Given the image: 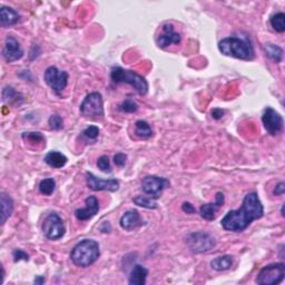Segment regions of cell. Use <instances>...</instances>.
<instances>
[{"instance_id": "6da1fadb", "label": "cell", "mask_w": 285, "mask_h": 285, "mask_svg": "<svg viewBox=\"0 0 285 285\" xmlns=\"http://www.w3.org/2000/svg\"><path fill=\"white\" fill-rule=\"evenodd\" d=\"M264 207L255 192L246 194L241 207L229 211L222 219V226L228 232H243L256 219L262 218Z\"/></svg>"}, {"instance_id": "7a4b0ae2", "label": "cell", "mask_w": 285, "mask_h": 285, "mask_svg": "<svg viewBox=\"0 0 285 285\" xmlns=\"http://www.w3.org/2000/svg\"><path fill=\"white\" fill-rule=\"evenodd\" d=\"M101 256V247L94 239H84L75 245L72 249L71 258L73 263L79 267H88Z\"/></svg>"}, {"instance_id": "3957f363", "label": "cell", "mask_w": 285, "mask_h": 285, "mask_svg": "<svg viewBox=\"0 0 285 285\" xmlns=\"http://www.w3.org/2000/svg\"><path fill=\"white\" fill-rule=\"evenodd\" d=\"M218 49L225 56L234 57L243 61H252L255 57L253 46L245 39L227 37L218 43Z\"/></svg>"}, {"instance_id": "277c9868", "label": "cell", "mask_w": 285, "mask_h": 285, "mask_svg": "<svg viewBox=\"0 0 285 285\" xmlns=\"http://www.w3.org/2000/svg\"><path fill=\"white\" fill-rule=\"evenodd\" d=\"M111 78L115 84L125 83L131 85L139 95H146L148 92V83L141 75L136 74L129 69L122 67H114L111 72Z\"/></svg>"}, {"instance_id": "5b68a950", "label": "cell", "mask_w": 285, "mask_h": 285, "mask_svg": "<svg viewBox=\"0 0 285 285\" xmlns=\"http://www.w3.org/2000/svg\"><path fill=\"white\" fill-rule=\"evenodd\" d=\"M186 244L195 254L207 253L215 247L216 241L212 234L207 232H194L187 235Z\"/></svg>"}, {"instance_id": "8992f818", "label": "cell", "mask_w": 285, "mask_h": 285, "mask_svg": "<svg viewBox=\"0 0 285 285\" xmlns=\"http://www.w3.org/2000/svg\"><path fill=\"white\" fill-rule=\"evenodd\" d=\"M285 276L284 263H273L264 266L258 272L256 283L261 285H275L281 283Z\"/></svg>"}, {"instance_id": "52a82bcc", "label": "cell", "mask_w": 285, "mask_h": 285, "mask_svg": "<svg viewBox=\"0 0 285 285\" xmlns=\"http://www.w3.org/2000/svg\"><path fill=\"white\" fill-rule=\"evenodd\" d=\"M81 113L83 116L87 118H103L104 117V102L102 95L94 92L88 94L85 97L84 102L81 105Z\"/></svg>"}, {"instance_id": "ba28073f", "label": "cell", "mask_w": 285, "mask_h": 285, "mask_svg": "<svg viewBox=\"0 0 285 285\" xmlns=\"http://www.w3.org/2000/svg\"><path fill=\"white\" fill-rule=\"evenodd\" d=\"M43 232L45 236L51 241H57L64 236L66 228H65L63 219L57 213H51L45 218L43 223Z\"/></svg>"}, {"instance_id": "9c48e42d", "label": "cell", "mask_w": 285, "mask_h": 285, "mask_svg": "<svg viewBox=\"0 0 285 285\" xmlns=\"http://www.w3.org/2000/svg\"><path fill=\"white\" fill-rule=\"evenodd\" d=\"M44 78L48 86L58 95L66 88L68 83V74L54 66L46 69Z\"/></svg>"}, {"instance_id": "30bf717a", "label": "cell", "mask_w": 285, "mask_h": 285, "mask_svg": "<svg viewBox=\"0 0 285 285\" xmlns=\"http://www.w3.org/2000/svg\"><path fill=\"white\" fill-rule=\"evenodd\" d=\"M171 183L167 178L158 177L152 175V176H146L142 182L143 192L155 199L161 197L162 192L165 188H167Z\"/></svg>"}, {"instance_id": "8fae6325", "label": "cell", "mask_w": 285, "mask_h": 285, "mask_svg": "<svg viewBox=\"0 0 285 285\" xmlns=\"http://www.w3.org/2000/svg\"><path fill=\"white\" fill-rule=\"evenodd\" d=\"M262 122L266 132L272 135V136H276V135L281 134L283 132L284 122L281 115L273 108L267 107L265 108L262 116Z\"/></svg>"}, {"instance_id": "7c38bea8", "label": "cell", "mask_w": 285, "mask_h": 285, "mask_svg": "<svg viewBox=\"0 0 285 285\" xmlns=\"http://www.w3.org/2000/svg\"><path fill=\"white\" fill-rule=\"evenodd\" d=\"M86 182L87 186L95 192H116L119 189V182L116 178L103 179L96 177L92 173H86Z\"/></svg>"}, {"instance_id": "4fadbf2b", "label": "cell", "mask_w": 285, "mask_h": 285, "mask_svg": "<svg viewBox=\"0 0 285 285\" xmlns=\"http://www.w3.org/2000/svg\"><path fill=\"white\" fill-rule=\"evenodd\" d=\"M24 56V51L21 44L13 36H7L3 49V57L8 63L17 62Z\"/></svg>"}, {"instance_id": "5bb4252c", "label": "cell", "mask_w": 285, "mask_h": 285, "mask_svg": "<svg viewBox=\"0 0 285 285\" xmlns=\"http://www.w3.org/2000/svg\"><path fill=\"white\" fill-rule=\"evenodd\" d=\"M182 41L181 35L174 31L172 24H165L162 27V33L157 38V44L161 48H166L171 45H178Z\"/></svg>"}, {"instance_id": "9a60e30c", "label": "cell", "mask_w": 285, "mask_h": 285, "mask_svg": "<svg viewBox=\"0 0 285 285\" xmlns=\"http://www.w3.org/2000/svg\"><path fill=\"white\" fill-rule=\"evenodd\" d=\"M224 201H225L224 194L221 192L216 193L215 202L202 205V207L199 208V214H201V216L204 219H206V221H214L217 216L218 209L223 206Z\"/></svg>"}, {"instance_id": "2e32d148", "label": "cell", "mask_w": 285, "mask_h": 285, "mask_svg": "<svg viewBox=\"0 0 285 285\" xmlns=\"http://www.w3.org/2000/svg\"><path fill=\"white\" fill-rule=\"evenodd\" d=\"M84 208H77L75 211V216L79 221H88L93 218L99 211V202L96 196H88L85 201Z\"/></svg>"}, {"instance_id": "e0dca14e", "label": "cell", "mask_w": 285, "mask_h": 285, "mask_svg": "<svg viewBox=\"0 0 285 285\" xmlns=\"http://www.w3.org/2000/svg\"><path fill=\"white\" fill-rule=\"evenodd\" d=\"M119 224L123 229L127 232H132L134 229L138 228L143 225V221L141 218V215L136 211V209H129L126 213H124L121 217Z\"/></svg>"}, {"instance_id": "ac0fdd59", "label": "cell", "mask_w": 285, "mask_h": 285, "mask_svg": "<svg viewBox=\"0 0 285 285\" xmlns=\"http://www.w3.org/2000/svg\"><path fill=\"white\" fill-rule=\"evenodd\" d=\"M19 19H21V15H19L15 9L3 6L2 11H0V25L3 27H11L16 25Z\"/></svg>"}, {"instance_id": "d6986e66", "label": "cell", "mask_w": 285, "mask_h": 285, "mask_svg": "<svg viewBox=\"0 0 285 285\" xmlns=\"http://www.w3.org/2000/svg\"><path fill=\"white\" fill-rule=\"evenodd\" d=\"M148 275V271L146 267H144L143 265H135L133 267L131 274H129L128 283L132 285H144L146 284V278Z\"/></svg>"}, {"instance_id": "ffe728a7", "label": "cell", "mask_w": 285, "mask_h": 285, "mask_svg": "<svg viewBox=\"0 0 285 285\" xmlns=\"http://www.w3.org/2000/svg\"><path fill=\"white\" fill-rule=\"evenodd\" d=\"M0 203H2V224L4 225L14 212V201L11 195L3 192L0 194Z\"/></svg>"}, {"instance_id": "44dd1931", "label": "cell", "mask_w": 285, "mask_h": 285, "mask_svg": "<svg viewBox=\"0 0 285 285\" xmlns=\"http://www.w3.org/2000/svg\"><path fill=\"white\" fill-rule=\"evenodd\" d=\"M45 163L47 165H49L51 167L54 168H62L64 167L65 165L67 164L68 159L67 157L65 156L64 154H62L61 152H57V151H53V152H49L46 156H45Z\"/></svg>"}, {"instance_id": "7402d4cb", "label": "cell", "mask_w": 285, "mask_h": 285, "mask_svg": "<svg viewBox=\"0 0 285 285\" xmlns=\"http://www.w3.org/2000/svg\"><path fill=\"white\" fill-rule=\"evenodd\" d=\"M233 262L234 259L231 255H222V256H217L216 258L213 259L211 262V267L218 272L227 271V269L232 267Z\"/></svg>"}, {"instance_id": "603a6c76", "label": "cell", "mask_w": 285, "mask_h": 285, "mask_svg": "<svg viewBox=\"0 0 285 285\" xmlns=\"http://www.w3.org/2000/svg\"><path fill=\"white\" fill-rule=\"evenodd\" d=\"M263 51L265 53V55L273 61L274 63H281L282 59H283V49L277 46V45L272 44V43H268V44H265L263 46Z\"/></svg>"}, {"instance_id": "cb8c5ba5", "label": "cell", "mask_w": 285, "mask_h": 285, "mask_svg": "<svg viewBox=\"0 0 285 285\" xmlns=\"http://www.w3.org/2000/svg\"><path fill=\"white\" fill-rule=\"evenodd\" d=\"M135 134L139 138H149L153 136V131L151 125L145 121H137L135 123Z\"/></svg>"}, {"instance_id": "d4e9b609", "label": "cell", "mask_w": 285, "mask_h": 285, "mask_svg": "<svg viewBox=\"0 0 285 285\" xmlns=\"http://www.w3.org/2000/svg\"><path fill=\"white\" fill-rule=\"evenodd\" d=\"M134 203L138 205V206L144 207V208H148V209H155L158 207V204L156 202V199L151 197V196H136L134 199Z\"/></svg>"}, {"instance_id": "484cf974", "label": "cell", "mask_w": 285, "mask_h": 285, "mask_svg": "<svg viewBox=\"0 0 285 285\" xmlns=\"http://www.w3.org/2000/svg\"><path fill=\"white\" fill-rule=\"evenodd\" d=\"M272 27L275 32L284 33L285 31V15L283 13H277L273 15L269 19Z\"/></svg>"}, {"instance_id": "4316f807", "label": "cell", "mask_w": 285, "mask_h": 285, "mask_svg": "<svg viewBox=\"0 0 285 285\" xmlns=\"http://www.w3.org/2000/svg\"><path fill=\"white\" fill-rule=\"evenodd\" d=\"M55 188H56V182H55L54 178H45L39 183V191L46 196H51Z\"/></svg>"}, {"instance_id": "83f0119b", "label": "cell", "mask_w": 285, "mask_h": 285, "mask_svg": "<svg viewBox=\"0 0 285 285\" xmlns=\"http://www.w3.org/2000/svg\"><path fill=\"white\" fill-rule=\"evenodd\" d=\"M85 138L89 139V141H96L99 136V128L97 126H89L82 133Z\"/></svg>"}, {"instance_id": "f1b7e54d", "label": "cell", "mask_w": 285, "mask_h": 285, "mask_svg": "<svg viewBox=\"0 0 285 285\" xmlns=\"http://www.w3.org/2000/svg\"><path fill=\"white\" fill-rule=\"evenodd\" d=\"M119 109L124 113H135L138 109V106L133 99H126V101L119 106Z\"/></svg>"}, {"instance_id": "f546056e", "label": "cell", "mask_w": 285, "mask_h": 285, "mask_svg": "<svg viewBox=\"0 0 285 285\" xmlns=\"http://www.w3.org/2000/svg\"><path fill=\"white\" fill-rule=\"evenodd\" d=\"M48 123H49V126H51V128L54 129V131H59V129H62L64 126L63 118L57 114L52 115Z\"/></svg>"}, {"instance_id": "4dcf8cb0", "label": "cell", "mask_w": 285, "mask_h": 285, "mask_svg": "<svg viewBox=\"0 0 285 285\" xmlns=\"http://www.w3.org/2000/svg\"><path fill=\"white\" fill-rule=\"evenodd\" d=\"M23 138L26 139V141L33 142V143H42L45 141V137L42 135V133L38 132H31V133H24Z\"/></svg>"}, {"instance_id": "1f68e13d", "label": "cell", "mask_w": 285, "mask_h": 285, "mask_svg": "<svg viewBox=\"0 0 285 285\" xmlns=\"http://www.w3.org/2000/svg\"><path fill=\"white\" fill-rule=\"evenodd\" d=\"M97 166L101 171L105 173H111L112 167H111V162H109V158L107 156H101L97 161Z\"/></svg>"}, {"instance_id": "d6a6232c", "label": "cell", "mask_w": 285, "mask_h": 285, "mask_svg": "<svg viewBox=\"0 0 285 285\" xmlns=\"http://www.w3.org/2000/svg\"><path fill=\"white\" fill-rule=\"evenodd\" d=\"M18 97V94L15 92V89L13 87H6L4 89V93H3V98L5 102H14L16 101Z\"/></svg>"}, {"instance_id": "836d02e7", "label": "cell", "mask_w": 285, "mask_h": 285, "mask_svg": "<svg viewBox=\"0 0 285 285\" xmlns=\"http://www.w3.org/2000/svg\"><path fill=\"white\" fill-rule=\"evenodd\" d=\"M14 261L15 262H19V261H28L29 259V255L25 252V251H23V249H21V248H17V249H15L14 251Z\"/></svg>"}, {"instance_id": "e575fe53", "label": "cell", "mask_w": 285, "mask_h": 285, "mask_svg": "<svg viewBox=\"0 0 285 285\" xmlns=\"http://www.w3.org/2000/svg\"><path fill=\"white\" fill-rule=\"evenodd\" d=\"M126 159H127V156L123 153H118L114 156V162L118 167H123L124 165L126 164Z\"/></svg>"}, {"instance_id": "d590c367", "label": "cell", "mask_w": 285, "mask_h": 285, "mask_svg": "<svg viewBox=\"0 0 285 285\" xmlns=\"http://www.w3.org/2000/svg\"><path fill=\"white\" fill-rule=\"evenodd\" d=\"M182 209H183V212L186 213V214H194L195 212H196V209H195V207L193 206L191 203H188V202L183 203Z\"/></svg>"}, {"instance_id": "8d00e7d4", "label": "cell", "mask_w": 285, "mask_h": 285, "mask_svg": "<svg viewBox=\"0 0 285 285\" xmlns=\"http://www.w3.org/2000/svg\"><path fill=\"white\" fill-rule=\"evenodd\" d=\"M285 192V184L284 183H278L276 186L274 188V195H276V196H281Z\"/></svg>"}, {"instance_id": "74e56055", "label": "cell", "mask_w": 285, "mask_h": 285, "mask_svg": "<svg viewBox=\"0 0 285 285\" xmlns=\"http://www.w3.org/2000/svg\"><path fill=\"white\" fill-rule=\"evenodd\" d=\"M224 115V111L221 108H214L212 111V117L214 119H221Z\"/></svg>"}, {"instance_id": "f35d334b", "label": "cell", "mask_w": 285, "mask_h": 285, "mask_svg": "<svg viewBox=\"0 0 285 285\" xmlns=\"http://www.w3.org/2000/svg\"><path fill=\"white\" fill-rule=\"evenodd\" d=\"M35 284H43L45 283V277L43 276H37L36 278H35Z\"/></svg>"}]
</instances>
